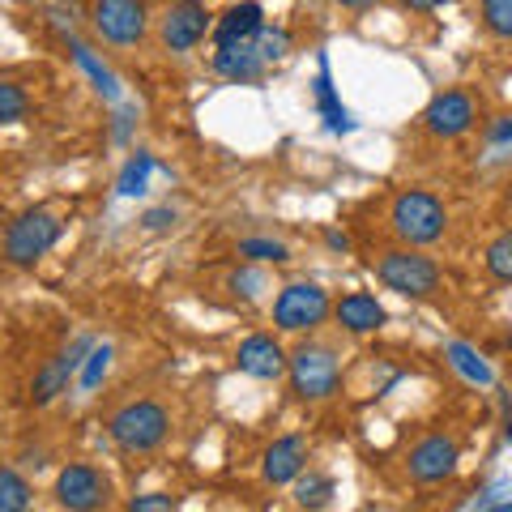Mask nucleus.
I'll return each instance as SVG.
<instances>
[{
    "label": "nucleus",
    "instance_id": "7",
    "mask_svg": "<svg viewBox=\"0 0 512 512\" xmlns=\"http://www.w3.org/2000/svg\"><path fill=\"white\" fill-rule=\"evenodd\" d=\"M56 239H60V218L52 210H26L5 231V256L13 265H35L39 256L52 252Z\"/></svg>",
    "mask_w": 512,
    "mask_h": 512
},
{
    "label": "nucleus",
    "instance_id": "9",
    "mask_svg": "<svg viewBox=\"0 0 512 512\" xmlns=\"http://www.w3.org/2000/svg\"><path fill=\"white\" fill-rule=\"evenodd\" d=\"M210 30H214V22L201 0H171L163 22H158V39H163L167 52H192Z\"/></svg>",
    "mask_w": 512,
    "mask_h": 512
},
{
    "label": "nucleus",
    "instance_id": "16",
    "mask_svg": "<svg viewBox=\"0 0 512 512\" xmlns=\"http://www.w3.org/2000/svg\"><path fill=\"white\" fill-rule=\"evenodd\" d=\"M333 316H338V325L346 333H355V338H363V333H376L384 325V308L376 303V295H367V291L342 295V303L333 308Z\"/></svg>",
    "mask_w": 512,
    "mask_h": 512
},
{
    "label": "nucleus",
    "instance_id": "5",
    "mask_svg": "<svg viewBox=\"0 0 512 512\" xmlns=\"http://www.w3.org/2000/svg\"><path fill=\"white\" fill-rule=\"evenodd\" d=\"M329 312H333L329 291L316 282H291L274 299V325L282 333H312L316 325H325Z\"/></svg>",
    "mask_w": 512,
    "mask_h": 512
},
{
    "label": "nucleus",
    "instance_id": "1",
    "mask_svg": "<svg viewBox=\"0 0 512 512\" xmlns=\"http://www.w3.org/2000/svg\"><path fill=\"white\" fill-rule=\"evenodd\" d=\"M389 222H393V231L402 235L410 248H423V244H436V239H444L448 210L440 205V197H431V192L406 188V192H397V197H393Z\"/></svg>",
    "mask_w": 512,
    "mask_h": 512
},
{
    "label": "nucleus",
    "instance_id": "8",
    "mask_svg": "<svg viewBox=\"0 0 512 512\" xmlns=\"http://www.w3.org/2000/svg\"><path fill=\"white\" fill-rule=\"evenodd\" d=\"M56 504L64 512H99L111 500V483L103 470L86 466V461H69L60 474H56Z\"/></svg>",
    "mask_w": 512,
    "mask_h": 512
},
{
    "label": "nucleus",
    "instance_id": "2",
    "mask_svg": "<svg viewBox=\"0 0 512 512\" xmlns=\"http://www.w3.org/2000/svg\"><path fill=\"white\" fill-rule=\"evenodd\" d=\"M107 431L124 453H154L171 431V414L158 402H150V397H141V402H128V406H120L116 414H111Z\"/></svg>",
    "mask_w": 512,
    "mask_h": 512
},
{
    "label": "nucleus",
    "instance_id": "37",
    "mask_svg": "<svg viewBox=\"0 0 512 512\" xmlns=\"http://www.w3.org/2000/svg\"><path fill=\"white\" fill-rule=\"evenodd\" d=\"M483 512H512V500H491Z\"/></svg>",
    "mask_w": 512,
    "mask_h": 512
},
{
    "label": "nucleus",
    "instance_id": "30",
    "mask_svg": "<svg viewBox=\"0 0 512 512\" xmlns=\"http://www.w3.org/2000/svg\"><path fill=\"white\" fill-rule=\"evenodd\" d=\"M128 512H175V495H167V491H146V495H137V500L128 504Z\"/></svg>",
    "mask_w": 512,
    "mask_h": 512
},
{
    "label": "nucleus",
    "instance_id": "19",
    "mask_svg": "<svg viewBox=\"0 0 512 512\" xmlns=\"http://www.w3.org/2000/svg\"><path fill=\"white\" fill-rule=\"evenodd\" d=\"M444 355H448V363H453L470 384H483V389H487V384L495 380V376H491V367H487V359L478 355L474 346H466V342H448V346H444Z\"/></svg>",
    "mask_w": 512,
    "mask_h": 512
},
{
    "label": "nucleus",
    "instance_id": "27",
    "mask_svg": "<svg viewBox=\"0 0 512 512\" xmlns=\"http://www.w3.org/2000/svg\"><path fill=\"white\" fill-rule=\"evenodd\" d=\"M154 171V158L150 154H137L133 163L124 167V175H120V192L124 197H137V192H146V175Z\"/></svg>",
    "mask_w": 512,
    "mask_h": 512
},
{
    "label": "nucleus",
    "instance_id": "10",
    "mask_svg": "<svg viewBox=\"0 0 512 512\" xmlns=\"http://www.w3.org/2000/svg\"><path fill=\"white\" fill-rule=\"evenodd\" d=\"M474 120H478V103H474L470 90H444L423 111V128L440 141H453L461 133H470Z\"/></svg>",
    "mask_w": 512,
    "mask_h": 512
},
{
    "label": "nucleus",
    "instance_id": "18",
    "mask_svg": "<svg viewBox=\"0 0 512 512\" xmlns=\"http://www.w3.org/2000/svg\"><path fill=\"white\" fill-rule=\"evenodd\" d=\"M333 491H338V487H333V478H329V474L308 470V474H299V478H295V504H299V508H308V512L329 508Z\"/></svg>",
    "mask_w": 512,
    "mask_h": 512
},
{
    "label": "nucleus",
    "instance_id": "20",
    "mask_svg": "<svg viewBox=\"0 0 512 512\" xmlns=\"http://www.w3.org/2000/svg\"><path fill=\"white\" fill-rule=\"evenodd\" d=\"M30 504H35V487L13 466H0V512H30Z\"/></svg>",
    "mask_w": 512,
    "mask_h": 512
},
{
    "label": "nucleus",
    "instance_id": "17",
    "mask_svg": "<svg viewBox=\"0 0 512 512\" xmlns=\"http://www.w3.org/2000/svg\"><path fill=\"white\" fill-rule=\"evenodd\" d=\"M265 60L256 56V43H239V47H218L214 52V73L231 77V82H252L261 77Z\"/></svg>",
    "mask_w": 512,
    "mask_h": 512
},
{
    "label": "nucleus",
    "instance_id": "28",
    "mask_svg": "<svg viewBox=\"0 0 512 512\" xmlns=\"http://www.w3.org/2000/svg\"><path fill=\"white\" fill-rule=\"evenodd\" d=\"M286 47H291V35H286L282 26H274V30H261V35H256V56H261L265 64H274V60H282L286 56Z\"/></svg>",
    "mask_w": 512,
    "mask_h": 512
},
{
    "label": "nucleus",
    "instance_id": "33",
    "mask_svg": "<svg viewBox=\"0 0 512 512\" xmlns=\"http://www.w3.org/2000/svg\"><path fill=\"white\" fill-rule=\"evenodd\" d=\"M487 141H491V150H504V146H512V116L495 120V124H491V133H487Z\"/></svg>",
    "mask_w": 512,
    "mask_h": 512
},
{
    "label": "nucleus",
    "instance_id": "14",
    "mask_svg": "<svg viewBox=\"0 0 512 512\" xmlns=\"http://www.w3.org/2000/svg\"><path fill=\"white\" fill-rule=\"evenodd\" d=\"M265 30V9L256 0L231 5L222 18L214 22V43L218 47H239V43H256V35Z\"/></svg>",
    "mask_w": 512,
    "mask_h": 512
},
{
    "label": "nucleus",
    "instance_id": "4",
    "mask_svg": "<svg viewBox=\"0 0 512 512\" xmlns=\"http://www.w3.org/2000/svg\"><path fill=\"white\" fill-rule=\"evenodd\" d=\"M291 389L299 402H325V397L338 393V380H342V367L338 355L320 342H303L295 355H291Z\"/></svg>",
    "mask_w": 512,
    "mask_h": 512
},
{
    "label": "nucleus",
    "instance_id": "12",
    "mask_svg": "<svg viewBox=\"0 0 512 512\" xmlns=\"http://www.w3.org/2000/svg\"><path fill=\"white\" fill-rule=\"evenodd\" d=\"M457 461H461V453H457V440L453 436H423L419 444L410 448V478L414 483H444V478H453L457 474Z\"/></svg>",
    "mask_w": 512,
    "mask_h": 512
},
{
    "label": "nucleus",
    "instance_id": "23",
    "mask_svg": "<svg viewBox=\"0 0 512 512\" xmlns=\"http://www.w3.org/2000/svg\"><path fill=\"white\" fill-rule=\"evenodd\" d=\"M239 256H244V261H286L291 248L278 244V239H265V235H248V239H239Z\"/></svg>",
    "mask_w": 512,
    "mask_h": 512
},
{
    "label": "nucleus",
    "instance_id": "36",
    "mask_svg": "<svg viewBox=\"0 0 512 512\" xmlns=\"http://www.w3.org/2000/svg\"><path fill=\"white\" fill-rule=\"evenodd\" d=\"M325 244H329V248H338V252H346V248H350V239H346L342 231H325Z\"/></svg>",
    "mask_w": 512,
    "mask_h": 512
},
{
    "label": "nucleus",
    "instance_id": "3",
    "mask_svg": "<svg viewBox=\"0 0 512 512\" xmlns=\"http://www.w3.org/2000/svg\"><path fill=\"white\" fill-rule=\"evenodd\" d=\"M376 278L406 299H427V295L440 291V265L423 252H410V248L384 252L376 261Z\"/></svg>",
    "mask_w": 512,
    "mask_h": 512
},
{
    "label": "nucleus",
    "instance_id": "35",
    "mask_svg": "<svg viewBox=\"0 0 512 512\" xmlns=\"http://www.w3.org/2000/svg\"><path fill=\"white\" fill-rule=\"evenodd\" d=\"M406 9H419V13H427V9H444V5H453V0H402Z\"/></svg>",
    "mask_w": 512,
    "mask_h": 512
},
{
    "label": "nucleus",
    "instance_id": "21",
    "mask_svg": "<svg viewBox=\"0 0 512 512\" xmlns=\"http://www.w3.org/2000/svg\"><path fill=\"white\" fill-rule=\"evenodd\" d=\"M487 274L495 278V282H512V231H500L487 244Z\"/></svg>",
    "mask_w": 512,
    "mask_h": 512
},
{
    "label": "nucleus",
    "instance_id": "24",
    "mask_svg": "<svg viewBox=\"0 0 512 512\" xmlns=\"http://www.w3.org/2000/svg\"><path fill=\"white\" fill-rule=\"evenodd\" d=\"M26 107L30 99L18 82H0V124H18L26 116Z\"/></svg>",
    "mask_w": 512,
    "mask_h": 512
},
{
    "label": "nucleus",
    "instance_id": "38",
    "mask_svg": "<svg viewBox=\"0 0 512 512\" xmlns=\"http://www.w3.org/2000/svg\"><path fill=\"white\" fill-rule=\"evenodd\" d=\"M338 5H346V9H367V5H376V0H338Z\"/></svg>",
    "mask_w": 512,
    "mask_h": 512
},
{
    "label": "nucleus",
    "instance_id": "22",
    "mask_svg": "<svg viewBox=\"0 0 512 512\" xmlns=\"http://www.w3.org/2000/svg\"><path fill=\"white\" fill-rule=\"evenodd\" d=\"M316 103H320V111H325V124L333 128V133H346V128H350V116H346V107L333 99L329 73H320V77H316Z\"/></svg>",
    "mask_w": 512,
    "mask_h": 512
},
{
    "label": "nucleus",
    "instance_id": "32",
    "mask_svg": "<svg viewBox=\"0 0 512 512\" xmlns=\"http://www.w3.org/2000/svg\"><path fill=\"white\" fill-rule=\"evenodd\" d=\"M39 5H52V13H47V18H52L56 26H77L82 22V9H77V0H39Z\"/></svg>",
    "mask_w": 512,
    "mask_h": 512
},
{
    "label": "nucleus",
    "instance_id": "34",
    "mask_svg": "<svg viewBox=\"0 0 512 512\" xmlns=\"http://www.w3.org/2000/svg\"><path fill=\"white\" fill-rule=\"evenodd\" d=\"M141 222H146V231H167V227H175V210H150Z\"/></svg>",
    "mask_w": 512,
    "mask_h": 512
},
{
    "label": "nucleus",
    "instance_id": "25",
    "mask_svg": "<svg viewBox=\"0 0 512 512\" xmlns=\"http://www.w3.org/2000/svg\"><path fill=\"white\" fill-rule=\"evenodd\" d=\"M73 60L77 64H82V69L94 77V86H99V94H107V99H116V94H120V86H116V77H111L107 69H103V64L99 60H94L90 52H86V47L82 43H73Z\"/></svg>",
    "mask_w": 512,
    "mask_h": 512
},
{
    "label": "nucleus",
    "instance_id": "29",
    "mask_svg": "<svg viewBox=\"0 0 512 512\" xmlns=\"http://www.w3.org/2000/svg\"><path fill=\"white\" fill-rule=\"evenodd\" d=\"M107 367H111V346L103 342V346H94L86 355V363H82V389H99L103 376H107Z\"/></svg>",
    "mask_w": 512,
    "mask_h": 512
},
{
    "label": "nucleus",
    "instance_id": "31",
    "mask_svg": "<svg viewBox=\"0 0 512 512\" xmlns=\"http://www.w3.org/2000/svg\"><path fill=\"white\" fill-rule=\"evenodd\" d=\"M231 291L244 295V299H256L265 291V274H256V269H239V274H231Z\"/></svg>",
    "mask_w": 512,
    "mask_h": 512
},
{
    "label": "nucleus",
    "instance_id": "26",
    "mask_svg": "<svg viewBox=\"0 0 512 512\" xmlns=\"http://www.w3.org/2000/svg\"><path fill=\"white\" fill-rule=\"evenodd\" d=\"M483 22L495 39H512V0H483Z\"/></svg>",
    "mask_w": 512,
    "mask_h": 512
},
{
    "label": "nucleus",
    "instance_id": "13",
    "mask_svg": "<svg viewBox=\"0 0 512 512\" xmlns=\"http://www.w3.org/2000/svg\"><path fill=\"white\" fill-rule=\"evenodd\" d=\"M235 363H239V372L252 376V380H278L286 367H291V355H286L269 333H252V338L239 342Z\"/></svg>",
    "mask_w": 512,
    "mask_h": 512
},
{
    "label": "nucleus",
    "instance_id": "6",
    "mask_svg": "<svg viewBox=\"0 0 512 512\" xmlns=\"http://www.w3.org/2000/svg\"><path fill=\"white\" fill-rule=\"evenodd\" d=\"M90 26H94V35L111 47H137L150 30L146 0H94Z\"/></svg>",
    "mask_w": 512,
    "mask_h": 512
},
{
    "label": "nucleus",
    "instance_id": "11",
    "mask_svg": "<svg viewBox=\"0 0 512 512\" xmlns=\"http://www.w3.org/2000/svg\"><path fill=\"white\" fill-rule=\"evenodd\" d=\"M94 346H99V342H94L90 333H86V338H77L69 350H60L56 359H47V363L39 367V376H35V393H30V397H35V406H47L52 397H60L64 389H69V380H73L77 372H82V363H86V355H90Z\"/></svg>",
    "mask_w": 512,
    "mask_h": 512
},
{
    "label": "nucleus",
    "instance_id": "15",
    "mask_svg": "<svg viewBox=\"0 0 512 512\" xmlns=\"http://www.w3.org/2000/svg\"><path fill=\"white\" fill-rule=\"evenodd\" d=\"M265 478L274 487H282V483H295V478L308 470V444H303L299 436H278L274 444L265 448Z\"/></svg>",
    "mask_w": 512,
    "mask_h": 512
}]
</instances>
